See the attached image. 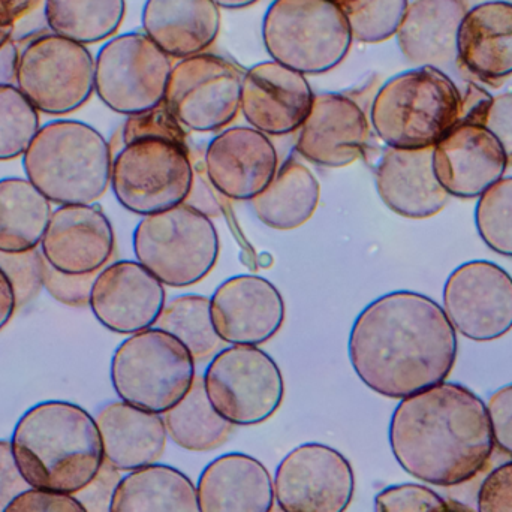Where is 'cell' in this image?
<instances>
[{"label": "cell", "instance_id": "11", "mask_svg": "<svg viewBox=\"0 0 512 512\" xmlns=\"http://www.w3.org/2000/svg\"><path fill=\"white\" fill-rule=\"evenodd\" d=\"M203 381L213 408L234 426L270 420L285 396L279 366L258 346L221 349L210 361Z\"/></svg>", "mask_w": 512, "mask_h": 512}, {"label": "cell", "instance_id": "12", "mask_svg": "<svg viewBox=\"0 0 512 512\" xmlns=\"http://www.w3.org/2000/svg\"><path fill=\"white\" fill-rule=\"evenodd\" d=\"M171 69V57L146 33H123L98 51L95 92L114 113H144L164 102Z\"/></svg>", "mask_w": 512, "mask_h": 512}, {"label": "cell", "instance_id": "31", "mask_svg": "<svg viewBox=\"0 0 512 512\" xmlns=\"http://www.w3.org/2000/svg\"><path fill=\"white\" fill-rule=\"evenodd\" d=\"M51 213V201L29 180H0V252L18 254L39 248Z\"/></svg>", "mask_w": 512, "mask_h": 512}, {"label": "cell", "instance_id": "16", "mask_svg": "<svg viewBox=\"0 0 512 512\" xmlns=\"http://www.w3.org/2000/svg\"><path fill=\"white\" fill-rule=\"evenodd\" d=\"M164 286L138 261L113 262L96 276L89 307L102 327L131 336L158 321L167 303Z\"/></svg>", "mask_w": 512, "mask_h": 512}, {"label": "cell", "instance_id": "3", "mask_svg": "<svg viewBox=\"0 0 512 512\" xmlns=\"http://www.w3.org/2000/svg\"><path fill=\"white\" fill-rule=\"evenodd\" d=\"M15 462L30 487L74 495L104 465L95 418L71 402L48 400L27 409L11 436Z\"/></svg>", "mask_w": 512, "mask_h": 512}, {"label": "cell", "instance_id": "15", "mask_svg": "<svg viewBox=\"0 0 512 512\" xmlns=\"http://www.w3.org/2000/svg\"><path fill=\"white\" fill-rule=\"evenodd\" d=\"M444 310L457 333L492 342L512 330V277L492 261L457 267L444 286Z\"/></svg>", "mask_w": 512, "mask_h": 512}, {"label": "cell", "instance_id": "14", "mask_svg": "<svg viewBox=\"0 0 512 512\" xmlns=\"http://www.w3.org/2000/svg\"><path fill=\"white\" fill-rule=\"evenodd\" d=\"M274 499L285 512H343L354 498L355 475L340 451L300 445L277 466Z\"/></svg>", "mask_w": 512, "mask_h": 512}, {"label": "cell", "instance_id": "27", "mask_svg": "<svg viewBox=\"0 0 512 512\" xmlns=\"http://www.w3.org/2000/svg\"><path fill=\"white\" fill-rule=\"evenodd\" d=\"M200 511L268 512L273 510L274 481L255 457L231 453L201 472L197 486Z\"/></svg>", "mask_w": 512, "mask_h": 512}, {"label": "cell", "instance_id": "45", "mask_svg": "<svg viewBox=\"0 0 512 512\" xmlns=\"http://www.w3.org/2000/svg\"><path fill=\"white\" fill-rule=\"evenodd\" d=\"M487 412L495 447L512 457V384L499 388L490 396Z\"/></svg>", "mask_w": 512, "mask_h": 512}, {"label": "cell", "instance_id": "52", "mask_svg": "<svg viewBox=\"0 0 512 512\" xmlns=\"http://www.w3.org/2000/svg\"><path fill=\"white\" fill-rule=\"evenodd\" d=\"M17 309V298L11 280L0 270V331L11 322Z\"/></svg>", "mask_w": 512, "mask_h": 512}, {"label": "cell", "instance_id": "34", "mask_svg": "<svg viewBox=\"0 0 512 512\" xmlns=\"http://www.w3.org/2000/svg\"><path fill=\"white\" fill-rule=\"evenodd\" d=\"M155 325L177 337L195 363L212 360L224 348L213 325L210 298L204 295L186 294L168 301Z\"/></svg>", "mask_w": 512, "mask_h": 512}, {"label": "cell", "instance_id": "25", "mask_svg": "<svg viewBox=\"0 0 512 512\" xmlns=\"http://www.w3.org/2000/svg\"><path fill=\"white\" fill-rule=\"evenodd\" d=\"M104 460L120 472L158 463L167 447L164 417L119 400L99 409L95 417Z\"/></svg>", "mask_w": 512, "mask_h": 512}, {"label": "cell", "instance_id": "5", "mask_svg": "<svg viewBox=\"0 0 512 512\" xmlns=\"http://www.w3.org/2000/svg\"><path fill=\"white\" fill-rule=\"evenodd\" d=\"M462 93L447 72L417 66L382 84L370 107L379 140L394 149L435 147L459 123Z\"/></svg>", "mask_w": 512, "mask_h": 512}, {"label": "cell", "instance_id": "26", "mask_svg": "<svg viewBox=\"0 0 512 512\" xmlns=\"http://www.w3.org/2000/svg\"><path fill=\"white\" fill-rule=\"evenodd\" d=\"M462 0H412L396 38L406 60L415 66L456 71L457 35L465 17Z\"/></svg>", "mask_w": 512, "mask_h": 512}, {"label": "cell", "instance_id": "54", "mask_svg": "<svg viewBox=\"0 0 512 512\" xmlns=\"http://www.w3.org/2000/svg\"><path fill=\"white\" fill-rule=\"evenodd\" d=\"M493 2L511 3L512 5V0H462L463 6H465L466 11H468V9L475 8V6L483 5V3Z\"/></svg>", "mask_w": 512, "mask_h": 512}, {"label": "cell", "instance_id": "21", "mask_svg": "<svg viewBox=\"0 0 512 512\" xmlns=\"http://www.w3.org/2000/svg\"><path fill=\"white\" fill-rule=\"evenodd\" d=\"M313 98L304 74L271 59L245 72L240 111L252 128L279 137L301 128Z\"/></svg>", "mask_w": 512, "mask_h": 512}, {"label": "cell", "instance_id": "51", "mask_svg": "<svg viewBox=\"0 0 512 512\" xmlns=\"http://www.w3.org/2000/svg\"><path fill=\"white\" fill-rule=\"evenodd\" d=\"M45 0H0V29L14 30L26 20Z\"/></svg>", "mask_w": 512, "mask_h": 512}, {"label": "cell", "instance_id": "41", "mask_svg": "<svg viewBox=\"0 0 512 512\" xmlns=\"http://www.w3.org/2000/svg\"><path fill=\"white\" fill-rule=\"evenodd\" d=\"M98 273L66 274L57 271L45 261L44 289L57 303L69 307H87L93 282Z\"/></svg>", "mask_w": 512, "mask_h": 512}, {"label": "cell", "instance_id": "29", "mask_svg": "<svg viewBox=\"0 0 512 512\" xmlns=\"http://www.w3.org/2000/svg\"><path fill=\"white\" fill-rule=\"evenodd\" d=\"M111 512H197V487L179 469L167 465L144 466L120 480Z\"/></svg>", "mask_w": 512, "mask_h": 512}, {"label": "cell", "instance_id": "48", "mask_svg": "<svg viewBox=\"0 0 512 512\" xmlns=\"http://www.w3.org/2000/svg\"><path fill=\"white\" fill-rule=\"evenodd\" d=\"M462 93L459 123L486 126L490 108L495 96L474 80H465V90Z\"/></svg>", "mask_w": 512, "mask_h": 512}, {"label": "cell", "instance_id": "28", "mask_svg": "<svg viewBox=\"0 0 512 512\" xmlns=\"http://www.w3.org/2000/svg\"><path fill=\"white\" fill-rule=\"evenodd\" d=\"M144 33L174 59L206 53L221 30V9L213 0H146Z\"/></svg>", "mask_w": 512, "mask_h": 512}, {"label": "cell", "instance_id": "19", "mask_svg": "<svg viewBox=\"0 0 512 512\" xmlns=\"http://www.w3.org/2000/svg\"><path fill=\"white\" fill-rule=\"evenodd\" d=\"M279 168L276 147L252 126H233L216 135L204 155V171L216 192L236 201L261 194Z\"/></svg>", "mask_w": 512, "mask_h": 512}, {"label": "cell", "instance_id": "30", "mask_svg": "<svg viewBox=\"0 0 512 512\" xmlns=\"http://www.w3.org/2000/svg\"><path fill=\"white\" fill-rule=\"evenodd\" d=\"M318 179L297 159L289 158L277 168L270 185L252 198L256 218L268 228L291 231L306 224L318 209Z\"/></svg>", "mask_w": 512, "mask_h": 512}, {"label": "cell", "instance_id": "39", "mask_svg": "<svg viewBox=\"0 0 512 512\" xmlns=\"http://www.w3.org/2000/svg\"><path fill=\"white\" fill-rule=\"evenodd\" d=\"M45 259L41 249L5 254L0 252V270L11 280L17 307L27 306L44 289Z\"/></svg>", "mask_w": 512, "mask_h": 512}, {"label": "cell", "instance_id": "50", "mask_svg": "<svg viewBox=\"0 0 512 512\" xmlns=\"http://www.w3.org/2000/svg\"><path fill=\"white\" fill-rule=\"evenodd\" d=\"M20 48L14 30L0 29V86L15 84Z\"/></svg>", "mask_w": 512, "mask_h": 512}, {"label": "cell", "instance_id": "43", "mask_svg": "<svg viewBox=\"0 0 512 512\" xmlns=\"http://www.w3.org/2000/svg\"><path fill=\"white\" fill-rule=\"evenodd\" d=\"M120 480H122L120 471H117L116 468H113L110 463L104 460V465L101 466L95 478L89 484H86L83 489L74 493V496L80 502L84 511H110L111 502H113V496Z\"/></svg>", "mask_w": 512, "mask_h": 512}, {"label": "cell", "instance_id": "22", "mask_svg": "<svg viewBox=\"0 0 512 512\" xmlns=\"http://www.w3.org/2000/svg\"><path fill=\"white\" fill-rule=\"evenodd\" d=\"M113 225L95 204H68L51 213L41 249L45 261L66 274L98 273L114 254Z\"/></svg>", "mask_w": 512, "mask_h": 512}, {"label": "cell", "instance_id": "35", "mask_svg": "<svg viewBox=\"0 0 512 512\" xmlns=\"http://www.w3.org/2000/svg\"><path fill=\"white\" fill-rule=\"evenodd\" d=\"M345 14L352 38L378 44L396 36L409 0H336Z\"/></svg>", "mask_w": 512, "mask_h": 512}, {"label": "cell", "instance_id": "9", "mask_svg": "<svg viewBox=\"0 0 512 512\" xmlns=\"http://www.w3.org/2000/svg\"><path fill=\"white\" fill-rule=\"evenodd\" d=\"M194 173L188 146L164 138H141L123 144L114 156L110 186L120 206L147 216L185 203Z\"/></svg>", "mask_w": 512, "mask_h": 512}, {"label": "cell", "instance_id": "42", "mask_svg": "<svg viewBox=\"0 0 512 512\" xmlns=\"http://www.w3.org/2000/svg\"><path fill=\"white\" fill-rule=\"evenodd\" d=\"M84 512L74 495L54 490L27 487L5 512Z\"/></svg>", "mask_w": 512, "mask_h": 512}, {"label": "cell", "instance_id": "47", "mask_svg": "<svg viewBox=\"0 0 512 512\" xmlns=\"http://www.w3.org/2000/svg\"><path fill=\"white\" fill-rule=\"evenodd\" d=\"M486 128L498 138L504 147L508 167H512V92L501 93L493 98Z\"/></svg>", "mask_w": 512, "mask_h": 512}, {"label": "cell", "instance_id": "55", "mask_svg": "<svg viewBox=\"0 0 512 512\" xmlns=\"http://www.w3.org/2000/svg\"><path fill=\"white\" fill-rule=\"evenodd\" d=\"M334 2H336V0H334Z\"/></svg>", "mask_w": 512, "mask_h": 512}, {"label": "cell", "instance_id": "13", "mask_svg": "<svg viewBox=\"0 0 512 512\" xmlns=\"http://www.w3.org/2000/svg\"><path fill=\"white\" fill-rule=\"evenodd\" d=\"M245 72L225 57L200 53L171 69L164 104L186 129L215 132L240 111Z\"/></svg>", "mask_w": 512, "mask_h": 512}, {"label": "cell", "instance_id": "33", "mask_svg": "<svg viewBox=\"0 0 512 512\" xmlns=\"http://www.w3.org/2000/svg\"><path fill=\"white\" fill-rule=\"evenodd\" d=\"M125 0H45V24L51 33L90 45L110 39L125 18Z\"/></svg>", "mask_w": 512, "mask_h": 512}, {"label": "cell", "instance_id": "6", "mask_svg": "<svg viewBox=\"0 0 512 512\" xmlns=\"http://www.w3.org/2000/svg\"><path fill=\"white\" fill-rule=\"evenodd\" d=\"M262 41L271 59L318 75L345 60L354 38L334 0H273L262 21Z\"/></svg>", "mask_w": 512, "mask_h": 512}, {"label": "cell", "instance_id": "20", "mask_svg": "<svg viewBox=\"0 0 512 512\" xmlns=\"http://www.w3.org/2000/svg\"><path fill=\"white\" fill-rule=\"evenodd\" d=\"M370 143L363 108L340 93H321L298 129L295 150L312 164L340 168L358 161Z\"/></svg>", "mask_w": 512, "mask_h": 512}, {"label": "cell", "instance_id": "4", "mask_svg": "<svg viewBox=\"0 0 512 512\" xmlns=\"http://www.w3.org/2000/svg\"><path fill=\"white\" fill-rule=\"evenodd\" d=\"M110 144L78 120H53L36 132L23 155L26 179L57 206L93 204L111 180Z\"/></svg>", "mask_w": 512, "mask_h": 512}, {"label": "cell", "instance_id": "23", "mask_svg": "<svg viewBox=\"0 0 512 512\" xmlns=\"http://www.w3.org/2000/svg\"><path fill=\"white\" fill-rule=\"evenodd\" d=\"M456 71L493 89L511 77V3H483L466 11L457 35Z\"/></svg>", "mask_w": 512, "mask_h": 512}, {"label": "cell", "instance_id": "10", "mask_svg": "<svg viewBox=\"0 0 512 512\" xmlns=\"http://www.w3.org/2000/svg\"><path fill=\"white\" fill-rule=\"evenodd\" d=\"M15 86L41 113H74L95 92V59L86 45L42 33L20 51Z\"/></svg>", "mask_w": 512, "mask_h": 512}, {"label": "cell", "instance_id": "24", "mask_svg": "<svg viewBox=\"0 0 512 512\" xmlns=\"http://www.w3.org/2000/svg\"><path fill=\"white\" fill-rule=\"evenodd\" d=\"M376 189L391 212L408 219L432 218L450 201L433 170V147H385L376 167Z\"/></svg>", "mask_w": 512, "mask_h": 512}, {"label": "cell", "instance_id": "32", "mask_svg": "<svg viewBox=\"0 0 512 512\" xmlns=\"http://www.w3.org/2000/svg\"><path fill=\"white\" fill-rule=\"evenodd\" d=\"M168 438L183 450L207 453L222 447L234 432L207 397L203 376H195L186 396L162 414Z\"/></svg>", "mask_w": 512, "mask_h": 512}, {"label": "cell", "instance_id": "8", "mask_svg": "<svg viewBox=\"0 0 512 512\" xmlns=\"http://www.w3.org/2000/svg\"><path fill=\"white\" fill-rule=\"evenodd\" d=\"M132 245L137 261L171 288H188L209 276L221 249L212 218L185 203L143 216Z\"/></svg>", "mask_w": 512, "mask_h": 512}, {"label": "cell", "instance_id": "17", "mask_svg": "<svg viewBox=\"0 0 512 512\" xmlns=\"http://www.w3.org/2000/svg\"><path fill=\"white\" fill-rule=\"evenodd\" d=\"M213 325L225 343L259 346L273 339L285 321L279 289L255 274L225 280L210 298Z\"/></svg>", "mask_w": 512, "mask_h": 512}, {"label": "cell", "instance_id": "49", "mask_svg": "<svg viewBox=\"0 0 512 512\" xmlns=\"http://www.w3.org/2000/svg\"><path fill=\"white\" fill-rule=\"evenodd\" d=\"M212 188V183L207 179L204 168H195L194 182H192L191 192H189L185 204L194 207L195 210L209 218H216L221 215V206H219L218 198L213 194Z\"/></svg>", "mask_w": 512, "mask_h": 512}, {"label": "cell", "instance_id": "46", "mask_svg": "<svg viewBox=\"0 0 512 512\" xmlns=\"http://www.w3.org/2000/svg\"><path fill=\"white\" fill-rule=\"evenodd\" d=\"M30 487L21 475L12 453L11 441L0 439V512Z\"/></svg>", "mask_w": 512, "mask_h": 512}, {"label": "cell", "instance_id": "18", "mask_svg": "<svg viewBox=\"0 0 512 512\" xmlns=\"http://www.w3.org/2000/svg\"><path fill=\"white\" fill-rule=\"evenodd\" d=\"M507 168L504 147L483 125L457 123L433 147L436 179L450 197L480 198L505 177Z\"/></svg>", "mask_w": 512, "mask_h": 512}, {"label": "cell", "instance_id": "53", "mask_svg": "<svg viewBox=\"0 0 512 512\" xmlns=\"http://www.w3.org/2000/svg\"><path fill=\"white\" fill-rule=\"evenodd\" d=\"M219 8L242 9L254 5L258 0H213Z\"/></svg>", "mask_w": 512, "mask_h": 512}, {"label": "cell", "instance_id": "2", "mask_svg": "<svg viewBox=\"0 0 512 512\" xmlns=\"http://www.w3.org/2000/svg\"><path fill=\"white\" fill-rule=\"evenodd\" d=\"M388 439L403 471L438 487L474 480L495 451L486 403L447 381L400 400Z\"/></svg>", "mask_w": 512, "mask_h": 512}, {"label": "cell", "instance_id": "38", "mask_svg": "<svg viewBox=\"0 0 512 512\" xmlns=\"http://www.w3.org/2000/svg\"><path fill=\"white\" fill-rule=\"evenodd\" d=\"M379 512L469 511L459 502L445 501L438 493L421 484H400L382 490L375 499Z\"/></svg>", "mask_w": 512, "mask_h": 512}, {"label": "cell", "instance_id": "1", "mask_svg": "<svg viewBox=\"0 0 512 512\" xmlns=\"http://www.w3.org/2000/svg\"><path fill=\"white\" fill-rule=\"evenodd\" d=\"M348 352L366 387L402 400L447 381L457 360V331L427 295L390 292L361 310Z\"/></svg>", "mask_w": 512, "mask_h": 512}, {"label": "cell", "instance_id": "37", "mask_svg": "<svg viewBox=\"0 0 512 512\" xmlns=\"http://www.w3.org/2000/svg\"><path fill=\"white\" fill-rule=\"evenodd\" d=\"M475 224L487 248L512 258V177H502L478 198Z\"/></svg>", "mask_w": 512, "mask_h": 512}, {"label": "cell", "instance_id": "40", "mask_svg": "<svg viewBox=\"0 0 512 512\" xmlns=\"http://www.w3.org/2000/svg\"><path fill=\"white\" fill-rule=\"evenodd\" d=\"M122 138L123 144L141 138H164L188 146V132L185 126L176 119L164 102L152 110L128 116L123 125Z\"/></svg>", "mask_w": 512, "mask_h": 512}, {"label": "cell", "instance_id": "36", "mask_svg": "<svg viewBox=\"0 0 512 512\" xmlns=\"http://www.w3.org/2000/svg\"><path fill=\"white\" fill-rule=\"evenodd\" d=\"M39 128L38 110L21 90L0 86V161L23 156Z\"/></svg>", "mask_w": 512, "mask_h": 512}, {"label": "cell", "instance_id": "7", "mask_svg": "<svg viewBox=\"0 0 512 512\" xmlns=\"http://www.w3.org/2000/svg\"><path fill=\"white\" fill-rule=\"evenodd\" d=\"M110 376L120 400L164 414L186 396L197 372L189 349L173 334L152 327L120 343Z\"/></svg>", "mask_w": 512, "mask_h": 512}, {"label": "cell", "instance_id": "44", "mask_svg": "<svg viewBox=\"0 0 512 512\" xmlns=\"http://www.w3.org/2000/svg\"><path fill=\"white\" fill-rule=\"evenodd\" d=\"M478 511L512 512V462L487 475L478 492Z\"/></svg>", "mask_w": 512, "mask_h": 512}]
</instances>
